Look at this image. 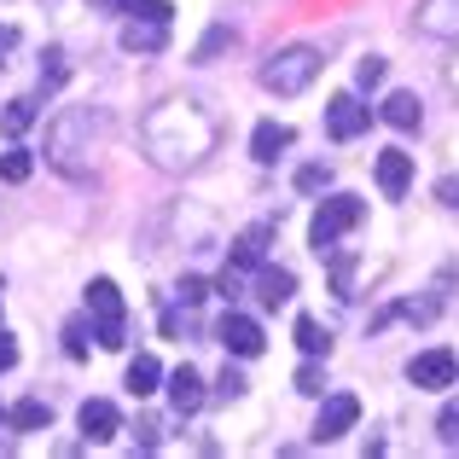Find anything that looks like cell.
Segmentation results:
<instances>
[{"label": "cell", "instance_id": "obj_1", "mask_svg": "<svg viewBox=\"0 0 459 459\" xmlns=\"http://www.w3.org/2000/svg\"><path fill=\"white\" fill-rule=\"evenodd\" d=\"M146 146L163 169H192L215 146V117L198 100H169L146 117Z\"/></svg>", "mask_w": 459, "mask_h": 459}, {"label": "cell", "instance_id": "obj_2", "mask_svg": "<svg viewBox=\"0 0 459 459\" xmlns=\"http://www.w3.org/2000/svg\"><path fill=\"white\" fill-rule=\"evenodd\" d=\"M320 47H280V53L262 65V88L280 93V100H291V93H303L314 76H320Z\"/></svg>", "mask_w": 459, "mask_h": 459}, {"label": "cell", "instance_id": "obj_3", "mask_svg": "<svg viewBox=\"0 0 459 459\" xmlns=\"http://www.w3.org/2000/svg\"><path fill=\"white\" fill-rule=\"evenodd\" d=\"M360 221H367V204H360V198H349V192H337V198H325L320 210H314V221H308V245L320 250V256H332V250H337V238H343V233H355Z\"/></svg>", "mask_w": 459, "mask_h": 459}, {"label": "cell", "instance_id": "obj_4", "mask_svg": "<svg viewBox=\"0 0 459 459\" xmlns=\"http://www.w3.org/2000/svg\"><path fill=\"white\" fill-rule=\"evenodd\" d=\"M88 308L100 314V343L105 349H123L128 332H123V291H117L111 280H93L88 285Z\"/></svg>", "mask_w": 459, "mask_h": 459}, {"label": "cell", "instance_id": "obj_5", "mask_svg": "<svg viewBox=\"0 0 459 459\" xmlns=\"http://www.w3.org/2000/svg\"><path fill=\"white\" fill-rule=\"evenodd\" d=\"M372 128V105H360L355 93H337L332 105H325V134L332 140H360Z\"/></svg>", "mask_w": 459, "mask_h": 459}, {"label": "cell", "instance_id": "obj_6", "mask_svg": "<svg viewBox=\"0 0 459 459\" xmlns=\"http://www.w3.org/2000/svg\"><path fill=\"white\" fill-rule=\"evenodd\" d=\"M407 378H413L419 390H448V384L459 378L454 349H425V355H413V360H407Z\"/></svg>", "mask_w": 459, "mask_h": 459}, {"label": "cell", "instance_id": "obj_7", "mask_svg": "<svg viewBox=\"0 0 459 459\" xmlns=\"http://www.w3.org/2000/svg\"><path fill=\"white\" fill-rule=\"evenodd\" d=\"M360 419V395H325L320 419H314V442H337L343 430H355Z\"/></svg>", "mask_w": 459, "mask_h": 459}, {"label": "cell", "instance_id": "obj_8", "mask_svg": "<svg viewBox=\"0 0 459 459\" xmlns=\"http://www.w3.org/2000/svg\"><path fill=\"white\" fill-rule=\"evenodd\" d=\"M413 23H419V35H437V41H459V0H419Z\"/></svg>", "mask_w": 459, "mask_h": 459}, {"label": "cell", "instance_id": "obj_9", "mask_svg": "<svg viewBox=\"0 0 459 459\" xmlns=\"http://www.w3.org/2000/svg\"><path fill=\"white\" fill-rule=\"evenodd\" d=\"M215 337L227 343V355H245V360L268 349V337H262V325L250 320V314H227V320H221V332H215Z\"/></svg>", "mask_w": 459, "mask_h": 459}, {"label": "cell", "instance_id": "obj_10", "mask_svg": "<svg viewBox=\"0 0 459 459\" xmlns=\"http://www.w3.org/2000/svg\"><path fill=\"white\" fill-rule=\"evenodd\" d=\"M76 425H82V437H88V442H111L117 430H123V413H117V402H105V395H93V402H82Z\"/></svg>", "mask_w": 459, "mask_h": 459}, {"label": "cell", "instance_id": "obj_11", "mask_svg": "<svg viewBox=\"0 0 459 459\" xmlns=\"http://www.w3.org/2000/svg\"><path fill=\"white\" fill-rule=\"evenodd\" d=\"M291 146H297L291 123H256V134H250V157H256V163H280Z\"/></svg>", "mask_w": 459, "mask_h": 459}, {"label": "cell", "instance_id": "obj_12", "mask_svg": "<svg viewBox=\"0 0 459 459\" xmlns=\"http://www.w3.org/2000/svg\"><path fill=\"white\" fill-rule=\"evenodd\" d=\"M297 297V273L291 268H268V262H262L256 268V303L262 308H280V303H291Z\"/></svg>", "mask_w": 459, "mask_h": 459}, {"label": "cell", "instance_id": "obj_13", "mask_svg": "<svg viewBox=\"0 0 459 459\" xmlns=\"http://www.w3.org/2000/svg\"><path fill=\"white\" fill-rule=\"evenodd\" d=\"M169 402H175L180 419H192L204 407V378L192 367H175V372H169Z\"/></svg>", "mask_w": 459, "mask_h": 459}, {"label": "cell", "instance_id": "obj_14", "mask_svg": "<svg viewBox=\"0 0 459 459\" xmlns=\"http://www.w3.org/2000/svg\"><path fill=\"white\" fill-rule=\"evenodd\" d=\"M407 180H413V157L407 152H378V186H384V198H402L407 192Z\"/></svg>", "mask_w": 459, "mask_h": 459}, {"label": "cell", "instance_id": "obj_15", "mask_svg": "<svg viewBox=\"0 0 459 459\" xmlns=\"http://www.w3.org/2000/svg\"><path fill=\"white\" fill-rule=\"evenodd\" d=\"M268 238H273V221H256L250 233H238V245H233V268H238V273L262 268V256H268Z\"/></svg>", "mask_w": 459, "mask_h": 459}, {"label": "cell", "instance_id": "obj_16", "mask_svg": "<svg viewBox=\"0 0 459 459\" xmlns=\"http://www.w3.org/2000/svg\"><path fill=\"white\" fill-rule=\"evenodd\" d=\"M378 117L390 128H402V134H413V128L425 123V105H419V93H390V100L378 105Z\"/></svg>", "mask_w": 459, "mask_h": 459}, {"label": "cell", "instance_id": "obj_17", "mask_svg": "<svg viewBox=\"0 0 459 459\" xmlns=\"http://www.w3.org/2000/svg\"><path fill=\"white\" fill-rule=\"evenodd\" d=\"M123 47H128V53H163V47H169V23L163 18H146V23H128V30H123Z\"/></svg>", "mask_w": 459, "mask_h": 459}, {"label": "cell", "instance_id": "obj_18", "mask_svg": "<svg viewBox=\"0 0 459 459\" xmlns=\"http://www.w3.org/2000/svg\"><path fill=\"white\" fill-rule=\"evenodd\" d=\"M6 425L12 430H47V425H53V407H47L41 395H23L18 407H6Z\"/></svg>", "mask_w": 459, "mask_h": 459}, {"label": "cell", "instance_id": "obj_19", "mask_svg": "<svg viewBox=\"0 0 459 459\" xmlns=\"http://www.w3.org/2000/svg\"><path fill=\"white\" fill-rule=\"evenodd\" d=\"M157 378H163V367H157L152 355H134V360H128V395H140V402H146V395L157 390Z\"/></svg>", "mask_w": 459, "mask_h": 459}, {"label": "cell", "instance_id": "obj_20", "mask_svg": "<svg viewBox=\"0 0 459 459\" xmlns=\"http://www.w3.org/2000/svg\"><path fill=\"white\" fill-rule=\"evenodd\" d=\"M297 349L314 355V360L332 355V332H320V320H308V314H303V320H297Z\"/></svg>", "mask_w": 459, "mask_h": 459}, {"label": "cell", "instance_id": "obj_21", "mask_svg": "<svg viewBox=\"0 0 459 459\" xmlns=\"http://www.w3.org/2000/svg\"><path fill=\"white\" fill-rule=\"evenodd\" d=\"M35 111H41L35 100H12V105H6V117H0V128H6V134H23V128L35 123Z\"/></svg>", "mask_w": 459, "mask_h": 459}, {"label": "cell", "instance_id": "obj_22", "mask_svg": "<svg viewBox=\"0 0 459 459\" xmlns=\"http://www.w3.org/2000/svg\"><path fill=\"white\" fill-rule=\"evenodd\" d=\"M117 6L128 12V18H175V6H169V0H117Z\"/></svg>", "mask_w": 459, "mask_h": 459}, {"label": "cell", "instance_id": "obj_23", "mask_svg": "<svg viewBox=\"0 0 459 459\" xmlns=\"http://www.w3.org/2000/svg\"><path fill=\"white\" fill-rule=\"evenodd\" d=\"M30 169H35L30 152H6V157H0V180H12V186H18V180H30Z\"/></svg>", "mask_w": 459, "mask_h": 459}, {"label": "cell", "instance_id": "obj_24", "mask_svg": "<svg viewBox=\"0 0 459 459\" xmlns=\"http://www.w3.org/2000/svg\"><path fill=\"white\" fill-rule=\"evenodd\" d=\"M325 186H332V169H325V163L297 169V192H325Z\"/></svg>", "mask_w": 459, "mask_h": 459}, {"label": "cell", "instance_id": "obj_25", "mask_svg": "<svg viewBox=\"0 0 459 459\" xmlns=\"http://www.w3.org/2000/svg\"><path fill=\"white\" fill-rule=\"evenodd\" d=\"M227 41H233V30H227V23H221V30H210V35H204V47H198V53H192V58H198V65H210V58L221 53Z\"/></svg>", "mask_w": 459, "mask_h": 459}, {"label": "cell", "instance_id": "obj_26", "mask_svg": "<svg viewBox=\"0 0 459 459\" xmlns=\"http://www.w3.org/2000/svg\"><path fill=\"white\" fill-rule=\"evenodd\" d=\"M215 395H221V402H238V395H245V372H233V367H227L221 378H215Z\"/></svg>", "mask_w": 459, "mask_h": 459}, {"label": "cell", "instance_id": "obj_27", "mask_svg": "<svg viewBox=\"0 0 459 459\" xmlns=\"http://www.w3.org/2000/svg\"><path fill=\"white\" fill-rule=\"evenodd\" d=\"M384 70H390V65H384V58H378V53H372V58H360V70H355V82H360V88H378V82H384Z\"/></svg>", "mask_w": 459, "mask_h": 459}, {"label": "cell", "instance_id": "obj_28", "mask_svg": "<svg viewBox=\"0 0 459 459\" xmlns=\"http://www.w3.org/2000/svg\"><path fill=\"white\" fill-rule=\"evenodd\" d=\"M437 430H442V442H448V448H459V402H448V407H442Z\"/></svg>", "mask_w": 459, "mask_h": 459}, {"label": "cell", "instance_id": "obj_29", "mask_svg": "<svg viewBox=\"0 0 459 459\" xmlns=\"http://www.w3.org/2000/svg\"><path fill=\"white\" fill-rule=\"evenodd\" d=\"M297 390H303V395H320L325 390V372L314 367V360H308V367H297Z\"/></svg>", "mask_w": 459, "mask_h": 459}, {"label": "cell", "instance_id": "obj_30", "mask_svg": "<svg viewBox=\"0 0 459 459\" xmlns=\"http://www.w3.org/2000/svg\"><path fill=\"white\" fill-rule=\"evenodd\" d=\"M65 349H70L76 360L88 355V325H82V320H70V325H65Z\"/></svg>", "mask_w": 459, "mask_h": 459}, {"label": "cell", "instance_id": "obj_31", "mask_svg": "<svg viewBox=\"0 0 459 459\" xmlns=\"http://www.w3.org/2000/svg\"><path fill=\"white\" fill-rule=\"evenodd\" d=\"M41 82H47V88H58V82H65V53H47L41 58Z\"/></svg>", "mask_w": 459, "mask_h": 459}, {"label": "cell", "instance_id": "obj_32", "mask_svg": "<svg viewBox=\"0 0 459 459\" xmlns=\"http://www.w3.org/2000/svg\"><path fill=\"white\" fill-rule=\"evenodd\" d=\"M437 198L448 204V210H459V175H442L437 180Z\"/></svg>", "mask_w": 459, "mask_h": 459}, {"label": "cell", "instance_id": "obj_33", "mask_svg": "<svg viewBox=\"0 0 459 459\" xmlns=\"http://www.w3.org/2000/svg\"><path fill=\"white\" fill-rule=\"evenodd\" d=\"M204 297H210V285H204V280H180V303H204Z\"/></svg>", "mask_w": 459, "mask_h": 459}, {"label": "cell", "instance_id": "obj_34", "mask_svg": "<svg viewBox=\"0 0 459 459\" xmlns=\"http://www.w3.org/2000/svg\"><path fill=\"white\" fill-rule=\"evenodd\" d=\"M12 367H18V343L0 332V372H12Z\"/></svg>", "mask_w": 459, "mask_h": 459}, {"label": "cell", "instance_id": "obj_35", "mask_svg": "<svg viewBox=\"0 0 459 459\" xmlns=\"http://www.w3.org/2000/svg\"><path fill=\"white\" fill-rule=\"evenodd\" d=\"M12 47H18V30H12V23H0V65H6Z\"/></svg>", "mask_w": 459, "mask_h": 459}, {"label": "cell", "instance_id": "obj_36", "mask_svg": "<svg viewBox=\"0 0 459 459\" xmlns=\"http://www.w3.org/2000/svg\"><path fill=\"white\" fill-rule=\"evenodd\" d=\"M0 308H6V280H0Z\"/></svg>", "mask_w": 459, "mask_h": 459}, {"label": "cell", "instance_id": "obj_37", "mask_svg": "<svg viewBox=\"0 0 459 459\" xmlns=\"http://www.w3.org/2000/svg\"><path fill=\"white\" fill-rule=\"evenodd\" d=\"M0 419H6V407H0Z\"/></svg>", "mask_w": 459, "mask_h": 459}]
</instances>
